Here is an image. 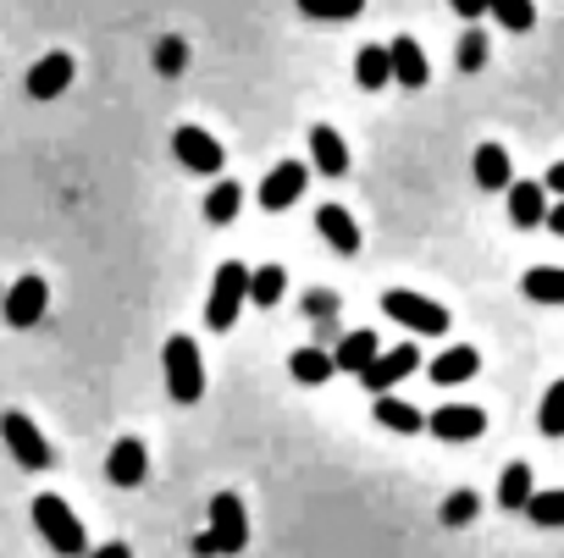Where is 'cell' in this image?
<instances>
[{
	"mask_svg": "<svg viewBox=\"0 0 564 558\" xmlns=\"http://www.w3.org/2000/svg\"><path fill=\"white\" fill-rule=\"evenodd\" d=\"M34 530L62 552V558H78L84 547H89V530H84V519L73 514V503L67 497H34Z\"/></svg>",
	"mask_w": 564,
	"mask_h": 558,
	"instance_id": "6da1fadb",
	"label": "cell"
},
{
	"mask_svg": "<svg viewBox=\"0 0 564 558\" xmlns=\"http://www.w3.org/2000/svg\"><path fill=\"white\" fill-rule=\"evenodd\" d=\"M382 310L399 321V327H410V332H421V338H443L448 332V310L437 305V299H426V294H410V288H388L382 294Z\"/></svg>",
	"mask_w": 564,
	"mask_h": 558,
	"instance_id": "277c9868",
	"label": "cell"
},
{
	"mask_svg": "<svg viewBox=\"0 0 564 558\" xmlns=\"http://www.w3.org/2000/svg\"><path fill=\"white\" fill-rule=\"evenodd\" d=\"M172 155H177L188 172H199V177H221V166H227V150L216 144V133H205V128H194V122H183V128L172 133Z\"/></svg>",
	"mask_w": 564,
	"mask_h": 558,
	"instance_id": "8992f818",
	"label": "cell"
},
{
	"mask_svg": "<svg viewBox=\"0 0 564 558\" xmlns=\"http://www.w3.org/2000/svg\"><path fill=\"white\" fill-rule=\"evenodd\" d=\"M311 161H316L322 177H344V172H349V144H344V133L327 128V122H316V128H311Z\"/></svg>",
	"mask_w": 564,
	"mask_h": 558,
	"instance_id": "5bb4252c",
	"label": "cell"
},
{
	"mask_svg": "<svg viewBox=\"0 0 564 558\" xmlns=\"http://www.w3.org/2000/svg\"><path fill=\"white\" fill-rule=\"evenodd\" d=\"M531 492H536V486H531V464L514 459V464L503 470V481H498V503H503V508H525Z\"/></svg>",
	"mask_w": 564,
	"mask_h": 558,
	"instance_id": "4316f807",
	"label": "cell"
},
{
	"mask_svg": "<svg viewBox=\"0 0 564 558\" xmlns=\"http://www.w3.org/2000/svg\"><path fill=\"white\" fill-rule=\"evenodd\" d=\"M487 12H492L509 34H525V29L536 23V7H531V0H487Z\"/></svg>",
	"mask_w": 564,
	"mask_h": 558,
	"instance_id": "f546056e",
	"label": "cell"
},
{
	"mask_svg": "<svg viewBox=\"0 0 564 558\" xmlns=\"http://www.w3.org/2000/svg\"><path fill=\"white\" fill-rule=\"evenodd\" d=\"M536 426H542V437H564V376L547 387V398H542V415H536Z\"/></svg>",
	"mask_w": 564,
	"mask_h": 558,
	"instance_id": "4dcf8cb0",
	"label": "cell"
},
{
	"mask_svg": "<svg viewBox=\"0 0 564 558\" xmlns=\"http://www.w3.org/2000/svg\"><path fill=\"white\" fill-rule=\"evenodd\" d=\"M377 420L388 426V431H399V437H415L426 420H421V409H410L404 398H393V393H377Z\"/></svg>",
	"mask_w": 564,
	"mask_h": 558,
	"instance_id": "603a6c76",
	"label": "cell"
},
{
	"mask_svg": "<svg viewBox=\"0 0 564 558\" xmlns=\"http://www.w3.org/2000/svg\"><path fill=\"white\" fill-rule=\"evenodd\" d=\"M282 294H289V271H282V265H260V271H249V299H254L260 310H271Z\"/></svg>",
	"mask_w": 564,
	"mask_h": 558,
	"instance_id": "d4e9b609",
	"label": "cell"
},
{
	"mask_svg": "<svg viewBox=\"0 0 564 558\" xmlns=\"http://www.w3.org/2000/svg\"><path fill=\"white\" fill-rule=\"evenodd\" d=\"M210 541H216V552H243L249 547V508H243L238 492L210 497Z\"/></svg>",
	"mask_w": 564,
	"mask_h": 558,
	"instance_id": "52a82bcc",
	"label": "cell"
},
{
	"mask_svg": "<svg viewBox=\"0 0 564 558\" xmlns=\"http://www.w3.org/2000/svg\"><path fill=\"white\" fill-rule=\"evenodd\" d=\"M421 365V349L415 343H399V349H377V360L360 371V382H366V393H393L410 371Z\"/></svg>",
	"mask_w": 564,
	"mask_h": 558,
	"instance_id": "9c48e42d",
	"label": "cell"
},
{
	"mask_svg": "<svg viewBox=\"0 0 564 558\" xmlns=\"http://www.w3.org/2000/svg\"><path fill=\"white\" fill-rule=\"evenodd\" d=\"M542 227H547V232H558V238H564V199H558V205H553V210H547V216H542Z\"/></svg>",
	"mask_w": 564,
	"mask_h": 558,
	"instance_id": "74e56055",
	"label": "cell"
},
{
	"mask_svg": "<svg viewBox=\"0 0 564 558\" xmlns=\"http://www.w3.org/2000/svg\"><path fill=\"white\" fill-rule=\"evenodd\" d=\"M161 365H166V393H172L177 404H199V393H205V360H199V343L183 338V332L166 338Z\"/></svg>",
	"mask_w": 564,
	"mask_h": 558,
	"instance_id": "7a4b0ae2",
	"label": "cell"
},
{
	"mask_svg": "<svg viewBox=\"0 0 564 558\" xmlns=\"http://www.w3.org/2000/svg\"><path fill=\"white\" fill-rule=\"evenodd\" d=\"M525 514H531V525H542V530H564V486L531 492V497H525Z\"/></svg>",
	"mask_w": 564,
	"mask_h": 558,
	"instance_id": "cb8c5ba5",
	"label": "cell"
},
{
	"mask_svg": "<svg viewBox=\"0 0 564 558\" xmlns=\"http://www.w3.org/2000/svg\"><path fill=\"white\" fill-rule=\"evenodd\" d=\"M426 431H432L437 442H476V437L487 431V415L470 409V404H448V409H437V415L426 420Z\"/></svg>",
	"mask_w": 564,
	"mask_h": 558,
	"instance_id": "7c38bea8",
	"label": "cell"
},
{
	"mask_svg": "<svg viewBox=\"0 0 564 558\" xmlns=\"http://www.w3.org/2000/svg\"><path fill=\"white\" fill-rule=\"evenodd\" d=\"M305 183H311L305 161H276L271 177H260V210H289L305 194Z\"/></svg>",
	"mask_w": 564,
	"mask_h": 558,
	"instance_id": "30bf717a",
	"label": "cell"
},
{
	"mask_svg": "<svg viewBox=\"0 0 564 558\" xmlns=\"http://www.w3.org/2000/svg\"><path fill=\"white\" fill-rule=\"evenodd\" d=\"M305 310H311V316H316V321H327V316H333V310H338V299H333V294H327V288H316V294H311V299H305Z\"/></svg>",
	"mask_w": 564,
	"mask_h": 558,
	"instance_id": "e575fe53",
	"label": "cell"
},
{
	"mask_svg": "<svg viewBox=\"0 0 564 558\" xmlns=\"http://www.w3.org/2000/svg\"><path fill=\"white\" fill-rule=\"evenodd\" d=\"M481 371V354L470 349V343H459V349H443L437 360H432V382L437 387H459V382H470Z\"/></svg>",
	"mask_w": 564,
	"mask_h": 558,
	"instance_id": "e0dca14e",
	"label": "cell"
},
{
	"mask_svg": "<svg viewBox=\"0 0 564 558\" xmlns=\"http://www.w3.org/2000/svg\"><path fill=\"white\" fill-rule=\"evenodd\" d=\"M470 172H476V183H481L487 194H498V188L514 183V172H509V150H503V144H481L476 161H470Z\"/></svg>",
	"mask_w": 564,
	"mask_h": 558,
	"instance_id": "d6986e66",
	"label": "cell"
},
{
	"mask_svg": "<svg viewBox=\"0 0 564 558\" xmlns=\"http://www.w3.org/2000/svg\"><path fill=\"white\" fill-rule=\"evenodd\" d=\"M0 299H7V288H0Z\"/></svg>",
	"mask_w": 564,
	"mask_h": 558,
	"instance_id": "ab89813d",
	"label": "cell"
},
{
	"mask_svg": "<svg viewBox=\"0 0 564 558\" xmlns=\"http://www.w3.org/2000/svg\"><path fill=\"white\" fill-rule=\"evenodd\" d=\"M155 67H161L166 78H177V73L188 67V45H183L177 34H172V40H161V51H155Z\"/></svg>",
	"mask_w": 564,
	"mask_h": 558,
	"instance_id": "836d02e7",
	"label": "cell"
},
{
	"mask_svg": "<svg viewBox=\"0 0 564 558\" xmlns=\"http://www.w3.org/2000/svg\"><path fill=\"white\" fill-rule=\"evenodd\" d=\"M238 205H243V188H238V183H216V188L205 194V221L227 227V221L238 216Z\"/></svg>",
	"mask_w": 564,
	"mask_h": 558,
	"instance_id": "83f0119b",
	"label": "cell"
},
{
	"mask_svg": "<svg viewBox=\"0 0 564 558\" xmlns=\"http://www.w3.org/2000/svg\"><path fill=\"white\" fill-rule=\"evenodd\" d=\"M542 216H547V188L542 183H509V221L542 227Z\"/></svg>",
	"mask_w": 564,
	"mask_h": 558,
	"instance_id": "ac0fdd59",
	"label": "cell"
},
{
	"mask_svg": "<svg viewBox=\"0 0 564 558\" xmlns=\"http://www.w3.org/2000/svg\"><path fill=\"white\" fill-rule=\"evenodd\" d=\"M106 475H111V486H139V481L150 475L144 442H139V437H122V442L111 448V459H106Z\"/></svg>",
	"mask_w": 564,
	"mask_h": 558,
	"instance_id": "9a60e30c",
	"label": "cell"
},
{
	"mask_svg": "<svg viewBox=\"0 0 564 558\" xmlns=\"http://www.w3.org/2000/svg\"><path fill=\"white\" fill-rule=\"evenodd\" d=\"M454 62H459V73H481V67H487V34L470 29V34L459 40V56H454Z\"/></svg>",
	"mask_w": 564,
	"mask_h": 558,
	"instance_id": "1f68e13d",
	"label": "cell"
},
{
	"mask_svg": "<svg viewBox=\"0 0 564 558\" xmlns=\"http://www.w3.org/2000/svg\"><path fill=\"white\" fill-rule=\"evenodd\" d=\"M377 349H382V343H377V332H371V327H366V332H349V338L333 349V365H338V371H349V376H360V371L377 360Z\"/></svg>",
	"mask_w": 564,
	"mask_h": 558,
	"instance_id": "44dd1931",
	"label": "cell"
},
{
	"mask_svg": "<svg viewBox=\"0 0 564 558\" xmlns=\"http://www.w3.org/2000/svg\"><path fill=\"white\" fill-rule=\"evenodd\" d=\"M476 508H481V503H476V492H454V497L443 503V525H448V530H459V525H470V519H476Z\"/></svg>",
	"mask_w": 564,
	"mask_h": 558,
	"instance_id": "d6a6232c",
	"label": "cell"
},
{
	"mask_svg": "<svg viewBox=\"0 0 564 558\" xmlns=\"http://www.w3.org/2000/svg\"><path fill=\"white\" fill-rule=\"evenodd\" d=\"M243 299H249V265H243V260L216 265V283H210V299H205V327H210V332H227V327L238 321Z\"/></svg>",
	"mask_w": 564,
	"mask_h": 558,
	"instance_id": "3957f363",
	"label": "cell"
},
{
	"mask_svg": "<svg viewBox=\"0 0 564 558\" xmlns=\"http://www.w3.org/2000/svg\"><path fill=\"white\" fill-rule=\"evenodd\" d=\"M89 558H133V552H128V541H106V547H95Z\"/></svg>",
	"mask_w": 564,
	"mask_h": 558,
	"instance_id": "8d00e7d4",
	"label": "cell"
},
{
	"mask_svg": "<svg viewBox=\"0 0 564 558\" xmlns=\"http://www.w3.org/2000/svg\"><path fill=\"white\" fill-rule=\"evenodd\" d=\"M51 310V288L45 276H18V283L7 288V299H0V316H7L12 327H40V316Z\"/></svg>",
	"mask_w": 564,
	"mask_h": 558,
	"instance_id": "ba28073f",
	"label": "cell"
},
{
	"mask_svg": "<svg viewBox=\"0 0 564 558\" xmlns=\"http://www.w3.org/2000/svg\"><path fill=\"white\" fill-rule=\"evenodd\" d=\"M542 188H553V194H564V161L558 166H547V183Z\"/></svg>",
	"mask_w": 564,
	"mask_h": 558,
	"instance_id": "f35d334b",
	"label": "cell"
},
{
	"mask_svg": "<svg viewBox=\"0 0 564 558\" xmlns=\"http://www.w3.org/2000/svg\"><path fill=\"white\" fill-rule=\"evenodd\" d=\"M316 227H322V238H327L338 254H360V227H355V216H349L344 205H322V210H316Z\"/></svg>",
	"mask_w": 564,
	"mask_h": 558,
	"instance_id": "2e32d148",
	"label": "cell"
},
{
	"mask_svg": "<svg viewBox=\"0 0 564 558\" xmlns=\"http://www.w3.org/2000/svg\"><path fill=\"white\" fill-rule=\"evenodd\" d=\"M289 371H294V382H305V387H322V382H327L338 365H333V354H327V349H294Z\"/></svg>",
	"mask_w": 564,
	"mask_h": 558,
	"instance_id": "484cf974",
	"label": "cell"
},
{
	"mask_svg": "<svg viewBox=\"0 0 564 558\" xmlns=\"http://www.w3.org/2000/svg\"><path fill=\"white\" fill-rule=\"evenodd\" d=\"M520 294H525L531 305H564V265H531L525 283H520Z\"/></svg>",
	"mask_w": 564,
	"mask_h": 558,
	"instance_id": "ffe728a7",
	"label": "cell"
},
{
	"mask_svg": "<svg viewBox=\"0 0 564 558\" xmlns=\"http://www.w3.org/2000/svg\"><path fill=\"white\" fill-rule=\"evenodd\" d=\"M300 12L316 18V23H349L366 12V0H300Z\"/></svg>",
	"mask_w": 564,
	"mask_h": 558,
	"instance_id": "f1b7e54d",
	"label": "cell"
},
{
	"mask_svg": "<svg viewBox=\"0 0 564 558\" xmlns=\"http://www.w3.org/2000/svg\"><path fill=\"white\" fill-rule=\"evenodd\" d=\"M0 442L12 448V459L23 464V470H51L56 464V448L45 442V431L23 415V409H12V415H0Z\"/></svg>",
	"mask_w": 564,
	"mask_h": 558,
	"instance_id": "5b68a950",
	"label": "cell"
},
{
	"mask_svg": "<svg viewBox=\"0 0 564 558\" xmlns=\"http://www.w3.org/2000/svg\"><path fill=\"white\" fill-rule=\"evenodd\" d=\"M388 62H393V84H399V89H426L432 67H426V51H421L410 34H399V40L388 45Z\"/></svg>",
	"mask_w": 564,
	"mask_h": 558,
	"instance_id": "4fadbf2b",
	"label": "cell"
},
{
	"mask_svg": "<svg viewBox=\"0 0 564 558\" xmlns=\"http://www.w3.org/2000/svg\"><path fill=\"white\" fill-rule=\"evenodd\" d=\"M73 78H78V62H73L67 51H51V56H40V62L29 67V95H34V100H56V95L73 89Z\"/></svg>",
	"mask_w": 564,
	"mask_h": 558,
	"instance_id": "8fae6325",
	"label": "cell"
},
{
	"mask_svg": "<svg viewBox=\"0 0 564 558\" xmlns=\"http://www.w3.org/2000/svg\"><path fill=\"white\" fill-rule=\"evenodd\" d=\"M448 7H454V12L465 18V23H476V18L487 12V0H448Z\"/></svg>",
	"mask_w": 564,
	"mask_h": 558,
	"instance_id": "d590c367",
	"label": "cell"
},
{
	"mask_svg": "<svg viewBox=\"0 0 564 558\" xmlns=\"http://www.w3.org/2000/svg\"><path fill=\"white\" fill-rule=\"evenodd\" d=\"M355 78H360V89H388V84H393L388 45H366V51L355 56Z\"/></svg>",
	"mask_w": 564,
	"mask_h": 558,
	"instance_id": "7402d4cb",
	"label": "cell"
}]
</instances>
